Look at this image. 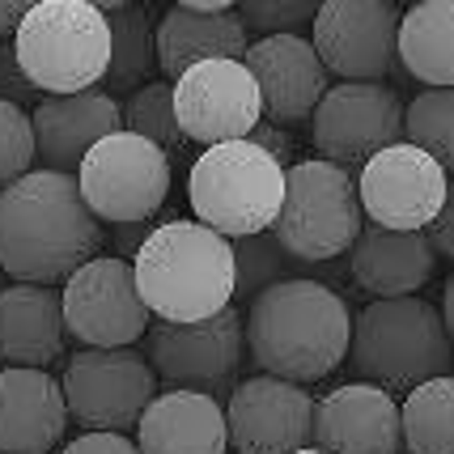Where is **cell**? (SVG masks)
<instances>
[{"mask_svg":"<svg viewBox=\"0 0 454 454\" xmlns=\"http://www.w3.org/2000/svg\"><path fill=\"white\" fill-rule=\"evenodd\" d=\"M0 98L21 106L26 98H35V90H30V81L21 77L18 68V56H13V43H0Z\"/></svg>","mask_w":454,"mask_h":454,"instance_id":"cell-33","label":"cell"},{"mask_svg":"<svg viewBox=\"0 0 454 454\" xmlns=\"http://www.w3.org/2000/svg\"><path fill=\"white\" fill-rule=\"evenodd\" d=\"M153 47H158V68L178 81L204 59H242L251 43L238 18V4L230 13H200L196 0H178L153 30Z\"/></svg>","mask_w":454,"mask_h":454,"instance_id":"cell-22","label":"cell"},{"mask_svg":"<svg viewBox=\"0 0 454 454\" xmlns=\"http://www.w3.org/2000/svg\"><path fill=\"white\" fill-rule=\"evenodd\" d=\"M446 187L450 175L408 140L387 145L356 175L361 217H370L374 230L391 234H425L446 204Z\"/></svg>","mask_w":454,"mask_h":454,"instance_id":"cell-10","label":"cell"},{"mask_svg":"<svg viewBox=\"0 0 454 454\" xmlns=\"http://www.w3.org/2000/svg\"><path fill=\"white\" fill-rule=\"evenodd\" d=\"M68 425L64 391L47 370H0V454H47Z\"/></svg>","mask_w":454,"mask_h":454,"instance_id":"cell-20","label":"cell"},{"mask_svg":"<svg viewBox=\"0 0 454 454\" xmlns=\"http://www.w3.org/2000/svg\"><path fill=\"white\" fill-rule=\"evenodd\" d=\"M403 137L454 175V90H425L403 106Z\"/></svg>","mask_w":454,"mask_h":454,"instance_id":"cell-28","label":"cell"},{"mask_svg":"<svg viewBox=\"0 0 454 454\" xmlns=\"http://www.w3.org/2000/svg\"><path fill=\"white\" fill-rule=\"evenodd\" d=\"M442 327H446V336H450V344H454V272H450V280H446V289H442Z\"/></svg>","mask_w":454,"mask_h":454,"instance_id":"cell-37","label":"cell"},{"mask_svg":"<svg viewBox=\"0 0 454 454\" xmlns=\"http://www.w3.org/2000/svg\"><path fill=\"white\" fill-rule=\"evenodd\" d=\"M13 56L47 98L90 94L111 68V21L94 0H39L13 35Z\"/></svg>","mask_w":454,"mask_h":454,"instance_id":"cell-4","label":"cell"},{"mask_svg":"<svg viewBox=\"0 0 454 454\" xmlns=\"http://www.w3.org/2000/svg\"><path fill=\"white\" fill-rule=\"evenodd\" d=\"M64 332L85 348H132L149 332V306L137 294L132 263L115 255H94L64 280Z\"/></svg>","mask_w":454,"mask_h":454,"instance_id":"cell-11","label":"cell"},{"mask_svg":"<svg viewBox=\"0 0 454 454\" xmlns=\"http://www.w3.org/2000/svg\"><path fill=\"white\" fill-rule=\"evenodd\" d=\"M429 242H434V251H442L446 259H454V178H450V187H446L442 213H437V221L429 225Z\"/></svg>","mask_w":454,"mask_h":454,"instance_id":"cell-35","label":"cell"},{"mask_svg":"<svg viewBox=\"0 0 454 454\" xmlns=\"http://www.w3.org/2000/svg\"><path fill=\"white\" fill-rule=\"evenodd\" d=\"M247 73L255 77L263 115L272 123H301L315 115V106L323 102L327 85V68L318 64L315 47L301 35H277V39H255L247 47Z\"/></svg>","mask_w":454,"mask_h":454,"instance_id":"cell-17","label":"cell"},{"mask_svg":"<svg viewBox=\"0 0 454 454\" xmlns=\"http://www.w3.org/2000/svg\"><path fill=\"white\" fill-rule=\"evenodd\" d=\"M348 361L370 387L412 391L429 378L450 374L454 344L434 301L425 297H374L353 318Z\"/></svg>","mask_w":454,"mask_h":454,"instance_id":"cell-5","label":"cell"},{"mask_svg":"<svg viewBox=\"0 0 454 454\" xmlns=\"http://www.w3.org/2000/svg\"><path fill=\"white\" fill-rule=\"evenodd\" d=\"M98 9L111 21V68H106V85L111 90L149 85V73L158 68V47H153L149 13L140 4H115V0H106Z\"/></svg>","mask_w":454,"mask_h":454,"instance_id":"cell-27","label":"cell"},{"mask_svg":"<svg viewBox=\"0 0 454 454\" xmlns=\"http://www.w3.org/2000/svg\"><path fill=\"white\" fill-rule=\"evenodd\" d=\"M399 4L391 0H327L310 26V47L327 77L382 81L395 68Z\"/></svg>","mask_w":454,"mask_h":454,"instance_id":"cell-13","label":"cell"},{"mask_svg":"<svg viewBox=\"0 0 454 454\" xmlns=\"http://www.w3.org/2000/svg\"><path fill=\"white\" fill-rule=\"evenodd\" d=\"M318 4L310 0H247L238 4V18L247 30H259V39H277V35H297L301 26H315Z\"/></svg>","mask_w":454,"mask_h":454,"instance_id":"cell-32","label":"cell"},{"mask_svg":"<svg viewBox=\"0 0 454 454\" xmlns=\"http://www.w3.org/2000/svg\"><path fill=\"white\" fill-rule=\"evenodd\" d=\"M361 200H356V178L344 166L332 161H294L285 170V200L280 217L272 225V238L280 251L301 263H323L336 259L361 238Z\"/></svg>","mask_w":454,"mask_h":454,"instance_id":"cell-7","label":"cell"},{"mask_svg":"<svg viewBox=\"0 0 454 454\" xmlns=\"http://www.w3.org/2000/svg\"><path fill=\"white\" fill-rule=\"evenodd\" d=\"M294 454H323L318 446H306V450H294Z\"/></svg>","mask_w":454,"mask_h":454,"instance_id":"cell-38","label":"cell"},{"mask_svg":"<svg viewBox=\"0 0 454 454\" xmlns=\"http://www.w3.org/2000/svg\"><path fill=\"white\" fill-rule=\"evenodd\" d=\"M35 0H0V43H9L18 35V26L26 21Z\"/></svg>","mask_w":454,"mask_h":454,"instance_id":"cell-36","label":"cell"},{"mask_svg":"<svg viewBox=\"0 0 454 454\" xmlns=\"http://www.w3.org/2000/svg\"><path fill=\"white\" fill-rule=\"evenodd\" d=\"M437 251L429 234H391V230H361L353 242V280L374 297H412L434 277Z\"/></svg>","mask_w":454,"mask_h":454,"instance_id":"cell-24","label":"cell"},{"mask_svg":"<svg viewBox=\"0 0 454 454\" xmlns=\"http://www.w3.org/2000/svg\"><path fill=\"white\" fill-rule=\"evenodd\" d=\"M399 442L412 454H454V378H429L399 403Z\"/></svg>","mask_w":454,"mask_h":454,"instance_id":"cell-26","label":"cell"},{"mask_svg":"<svg viewBox=\"0 0 454 454\" xmlns=\"http://www.w3.org/2000/svg\"><path fill=\"white\" fill-rule=\"evenodd\" d=\"M64 306L47 285L0 289V361L43 370L64 353Z\"/></svg>","mask_w":454,"mask_h":454,"instance_id":"cell-23","label":"cell"},{"mask_svg":"<svg viewBox=\"0 0 454 454\" xmlns=\"http://www.w3.org/2000/svg\"><path fill=\"white\" fill-rule=\"evenodd\" d=\"M137 294L161 323H200L234 306V242L187 217L149 230L132 259Z\"/></svg>","mask_w":454,"mask_h":454,"instance_id":"cell-3","label":"cell"},{"mask_svg":"<svg viewBox=\"0 0 454 454\" xmlns=\"http://www.w3.org/2000/svg\"><path fill=\"white\" fill-rule=\"evenodd\" d=\"M175 119L183 137L204 149L251 140L263 119L255 77L242 59H204L175 81Z\"/></svg>","mask_w":454,"mask_h":454,"instance_id":"cell-15","label":"cell"},{"mask_svg":"<svg viewBox=\"0 0 454 454\" xmlns=\"http://www.w3.org/2000/svg\"><path fill=\"white\" fill-rule=\"evenodd\" d=\"M35 158L43 170L73 175L98 140L123 128V106L111 94H68V98H39L35 106Z\"/></svg>","mask_w":454,"mask_h":454,"instance_id":"cell-19","label":"cell"},{"mask_svg":"<svg viewBox=\"0 0 454 454\" xmlns=\"http://www.w3.org/2000/svg\"><path fill=\"white\" fill-rule=\"evenodd\" d=\"M64 408L90 434H123L137 429L145 408L158 399V374L137 348H81L68 356Z\"/></svg>","mask_w":454,"mask_h":454,"instance_id":"cell-9","label":"cell"},{"mask_svg":"<svg viewBox=\"0 0 454 454\" xmlns=\"http://www.w3.org/2000/svg\"><path fill=\"white\" fill-rule=\"evenodd\" d=\"M395 64L429 90H454V0H420L399 18Z\"/></svg>","mask_w":454,"mask_h":454,"instance_id":"cell-25","label":"cell"},{"mask_svg":"<svg viewBox=\"0 0 454 454\" xmlns=\"http://www.w3.org/2000/svg\"><path fill=\"white\" fill-rule=\"evenodd\" d=\"M102 247V221L85 208L73 175L30 170L0 192V272L21 285H56Z\"/></svg>","mask_w":454,"mask_h":454,"instance_id":"cell-1","label":"cell"},{"mask_svg":"<svg viewBox=\"0 0 454 454\" xmlns=\"http://www.w3.org/2000/svg\"><path fill=\"white\" fill-rule=\"evenodd\" d=\"M77 192L98 221L140 225L170 196V153L119 128L85 153L77 166Z\"/></svg>","mask_w":454,"mask_h":454,"instance_id":"cell-8","label":"cell"},{"mask_svg":"<svg viewBox=\"0 0 454 454\" xmlns=\"http://www.w3.org/2000/svg\"><path fill=\"white\" fill-rule=\"evenodd\" d=\"M35 166V123L30 115L0 98V192Z\"/></svg>","mask_w":454,"mask_h":454,"instance_id":"cell-31","label":"cell"},{"mask_svg":"<svg viewBox=\"0 0 454 454\" xmlns=\"http://www.w3.org/2000/svg\"><path fill=\"white\" fill-rule=\"evenodd\" d=\"M123 128L145 137L149 145H158L161 153H178L187 137L175 119V85L170 81H149L123 106Z\"/></svg>","mask_w":454,"mask_h":454,"instance_id":"cell-29","label":"cell"},{"mask_svg":"<svg viewBox=\"0 0 454 454\" xmlns=\"http://www.w3.org/2000/svg\"><path fill=\"white\" fill-rule=\"evenodd\" d=\"M242 332L263 374L306 387L344 365L353 315L348 301L323 280L289 277L251 301Z\"/></svg>","mask_w":454,"mask_h":454,"instance_id":"cell-2","label":"cell"},{"mask_svg":"<svg viewBox=\"0 0 454 454\" xmlns=\"http://www.w3.org/2000/svg\"><path fill=\"white\" fill-rule=\"evenodd\" d=\"M294 263L289 255L280 251V242L268 234H255V238H238L234 242V297L238 301H255L263 289H272L280 280H289Z\"/></svg>","mask_w":454,"mask_h":454,"instance_id":"cell-30","label":"cell"},{"mask_svg":"<svg viewBox=\"0 0 454 454\" xmlns=\"http://www.w3.org/2000/svg\"><path fill=\"white\" fill-rule=\"evenodd\" d=\"M59 454H140L137 442L123 434H81L77 442H68Z\"/></svg>","mask_w":454,"mask_h":454,"instance_id":"cell-34","label":"cell"},{"mask_svg":"<svg viewBox=\"0 0 454 454\" xmlns=\"http://www.w3.org/2000/svg\"><path fill=\"white\" fill-rule=\"evenodd\" d=\"M403 137V102L382 81H340L310 115V140L318 158L332 166H353L382 153Z\"/></svg>","mask_w":454,"mask_h":454,"instance_id":"cell-12","label":"cell"},{"mask_svg":"<svg viewBox=\"0 0 454 454\" xmlns=\"http://www.w3.org/2000/svg\"><path fill=\"white\" fill-rule=\"evenodd\" d=\"M140 454H225L230 425L225 408L208 391H166L137 425Z\"/></svg>","mask_w":454,"mask_h":454,"instance_id":"cell-21","label":"cell"},{"mask_svg":"<svg viewBox=\"0 0 454 454\" xmlns=\"http://www.w3.org/2000/svg\"><path fill=\"white\" fill-rule=\"evenodd\" d=\"M187 200L200 225L217 230L230 242L268 234L285 200V166L255 140L213 145L187 175Z\"/></svg>","mask_w":454,"mask_h":454,"instance_id":"cell-6","label":"cell"},{"mask_svg":"<svg viewBox=\"0 0 454 454\" xmlns=\"http://www.w3.org/2000/svg\"><path fill=\"white\" fill-rule=\"evenodd\" d=\"M315 442L323 454H399V403L382 387L348 382L315 403Z\"/></svg>","mask_w":454,"mask_h":454,"instance_id":"cell-18","label":"cell"},{"mask_svg":"<svg viewBox=\"0 0 454 454\" xmlns=\"http://www.w3.org/2000/svg\"><path fill=\"white\" fill-rule=\"evenodd\" d=\"M225 425H230V446L238 454L306 450L315 437V399L306 395V387L285 378H247L230 395Z\"/></svg>","mask_w":454,"mask_h":454,"instance_id":"cell-16","label":"cell"},{"mask_svg":"<svg viewBox=\"0 0 454 454\" xmlns=\"http://www.w3.org/2000/svg\"><path fill=\"white\" fill-rule=\"evenodd\" d=\"M247 356V332L238 306L200 323H153L145 332V361L149 370L170 382V391H204L234 374Z\"/></svg>","mask_w":454,"mask_h":454,"instance_id":"cell-14","label":"cell"}]
</instances>
